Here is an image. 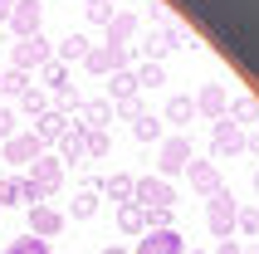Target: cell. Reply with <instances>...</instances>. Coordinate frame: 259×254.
<instances>
[{
  "label": "cell",
  "mask_w": 259,
  "mask_h": 254,
  "mask_svg": "<svg viewBox=\"0 0 259 254\" xmlns=\"http://www.w3.org/2000/svg\"><path fill=\"white\" fill-rule=\"evenodd\" d=\"M132 49H137V64H161V59L176 54V49H201V44H196V34H191L186 25L171 20V25H152Z\"/></svg>",
  "instance_id": "6da1fadb"
},
{
  "label": "cell",
  "mask_w": 259,
  "mask_h": 254,
  "mask_svg": "<svg viewBox=\"0 0 259 254\" xmlns=\"http://www.w3.org/2000/svg\"><path fill=\"white\" fill-rule=\"evenodd\" d=\"M196 161V142H191V132H166V137L157 142V176H186V166Z\"/></svg>",
  "instance_id": "7a4b0ae2"
},
{
  "label": "cell",
  "mask_w": 259,
  "mask_h": 254,
  "mask_svg": "<svg viewBox=\"0 0 259 254\" xmlns=\"http://www.w3.org/2000/svg\"><path fill=\"white\" fill-rule=\"evenodd\" d=\"M49 59H54V44L44 39V29H39V34H29V39H15L10 44V69H20V73L44 69Z\"/></svg>",
  "instance_id": "3957f363"
},
{
  "label": "cell",
  "mask_w": 259,
  "mask_h": 254,
  "mask_svg": "<svg viewBox=\"0 0 259 254\" xmlns=\"http://www.w3.org/2000/svg\"><path fill=\"white\" fill-rule=\"evenodd\" d=\"M235 215H240V200L230 191H215V196L205 200V225L215 240H235Z\"/></svg>",
  "instance_id": "277c9868"
},
{
  "label": "cell",
  "mask_w": 259,
  "mask_h": 254,
  "mask_svg": "<svg viewBox=\"0 0 259 254\" xmlns=\"http://www.w3.org/2000/svg\"><path fill=\"white\" fill-rule=\"evenodd\" d=\"M64 171H69V166H64V161H59L54 152H44L39 161L29 166V176H25V181L34 186V191H39L44 200H49V196H59V191H64Z\"/></svg>",
  "instance_id": "5b68a950"
},
{
  "label": "cell",
  "mask_w": 259,
  "mask_h": 254,
  "mask_svg": "<svg viewBox=\"0 0 259 254\" xmlns=\"http://www.w3.org/2000/svg\"><path fill=\"white\" fill-rule=\"evenodd\" d=\"M132 200L142 205V210H152V205H176V186L166 181V176H137V186H132Z\"/></svg>",
  "instance_id": "8992f818"
},
{
  "label": "cell",
  "mask_w": 259,
  "mask_h": 254,
  "mask_svg": "<svg viewBox=\"0 0 259 254\" xmlns=\"http://www.w3.org/2000/svg\"><path fill=\"white\" fill-rule=\"evenodd\" d=\"M64 225H69V215L59 210V205H49V200L29 205V235H34V240H59Z\"/></svg>",
  "instance_id": "52a82bcc"
},
{
  "label": "cell",
  "mask_w": 259,
  "mask_h": 254,
  "mask_svg": "<svg viewBox=\"0 0 259 254\" xmlns=\"http://www.w3.org/2000/svg\"><path fill=\"white\" fill-rule=\"evenodd\" d=\"M210 152H215V166L225 161V156H240L245 152V127H235L230 117L210 122Z\"/></svg>",
  "instance_id": "ba28073f"
},
{
  "label": "cell",
  "mask_w": 259,
  "mask_h": 254,
  "mask_svg": "<svg viewBox=\"0 0 259 254\" xmlns=\"http://www.w3.org/2000/svg\"><path fill=\"white\" fill-rule=\"evenodd\" d=\"M0 156H5L10 166H34V161L44 156V147H39L34 132H15L10 142H0Z\"/></svg>",
  "instance_id": "9c48e42d"
},
{
  "label": "cell",
  "mask_w": 259,
  "mask_h": 254,
  "mask_svg": "<svg viewBox=\"0 0 259 254\" xmlns=\"http://www.w3.org/2000/svg\"><path fill=\"white\" fill-rule=\"evenodd\" d=\"M10 34L15 39H29V34H39V25H44V5L39 0H15V10H10Z\"/></svg>",
  "instance_id": "30bf717a"
},
{
  "label": "cell",
  "mask_w": 259,
  "mask_h": 254,
  "mask_svg": "<svg viewBox=\"0 0 259 254\" xmlns=\"http://www.w3.org/2000/svg\"><path fill=\"white\" fill-rule=\"evenodd\" d=\"M132 254H186V235L181 230H147L132 244Z\"/></svg>",
  "instance_id": "8fae6325"
},
{
  "label": "cell",
  "mask_w": 259,
  "mask_h": 254,
  "mask_svg": "<svg viewBox=\"0 0 259 254\" xmlns=\"http://www.w3.org/2000/svg\"><path fill=\"white\" fill-rule=\"evenodd\" d=\"M191 103H196V117H205V122H220V117H225V108H230V93H225V83H205Z\"/></svg>",
  "instance_id": "7c38bea8"
},
{
  "label": "cell",
  "mask_w": 259,
  "mask_h": 254,
  "mask_svg": "<svg viewBox=\"0 0 259 254\" xmlns=\"http://www.w3.org/2000/svg\"><path fill=\"white\" fill-rule=\"evenodd\" d=\"M186 181H191V191H196V196H205V200L215 196V191H225L215 161H191V166H186Z\"/></svg>",
  "instance_id": "4fadbf2b"
},
{
  "label": "cell",
  "mask_w": 259,
  "mask_h": 254,
  "mask_svg": "<svg viewBox=\"0 0 259 254\" xmlns=\"http://www.w3.org/2000/svg\"><path fill=\"white\" fill-rule=\"evenodd\" d=\"M54 147H59L54 156L64 161V166H78V161H88V132H83L78 122H69V132H64Z\"/></svg>",
  "instance_id": "5bb4252c"
},
{
  "label": "cell",
  "mask_w": 259,
  "mask_h": 254,
  "mask_svg": "<svg viewBox=\"0 0 259 254\" xmlns=\"http://www.w3.org/2000/svg\"><path fill=\"white\" fill-rule=\"evenodd\" d=\"M73 122L83 127V132H108L113 127V103L108 98H83V108H78Z\"/></svg>",
  "instance_id": "9a60e30c"
},
{
  "label": "cell",
  "mask_w": 259,
  "mask_h": 254,
  "mask_svg": "<svg viewBox=\"0 0 259 254\" xmlns=\"http://www.w3.org/2000/svg\"><path fill=\"white\" fill-rule=\"evenodd\" d=\"M69 122H73L69 113H59V108H49L44 117H34V127H29V132H34V137H39V147L49 152V147H54V142L64 137V132H69Z\"/></svg>",
  "instance_id": "2e32d148"
},
{
  "label": "cell",
  "mask_w": 259,
  "mask_h": 254,
  "mask_svg": "<svg viewBox=\"0 0 259 254\" xmlns=\"http://www.w3.org/2000/svg\"><path fill=\"white\" fill-rule=\"evenodd\" d=\"M103 29H108V39H103V44H132V39H137V29H142V20H137L132 10H113V20H108Z\"/></svg>",
  "instance_id": "e0dca14e"
},
{
  "label": "cell",
  "mask_w": 259,
  "mask_h": 254,
  "mask_svg": "<svg viewBox=\"0 0 259 254\" xmlns=\"http://www.w3.org/2000/svg\"><path fill=\"white\" fill-rule=\"evenodd\" d=\"M161 122H171L176 132H191V122H196V103H191V93H176V98H166V113H161Z\"/></svg>",
  "instance_id": "ac0fdd59"
},
{
  "label": "cell",
  "mask_w": 259,
  "mask_h": 254,
  "mask_svg": "<svg viewBox=\"0 0 259 254\" xmlns=\"http://www.w3.org/2000/svg\"><path fill=\"white\" fill-rule=\"evenodd\" d=\"M117 230H122L127 240H142V235H147V210L137 205V200H127V205H117Z\"/></svg>",
  "instance_id": "d6986e66"
},
{
  "label": "cell",
  "mask_w": 259,
  "mask_h": 254,
  "mask_svg": "<svg viewBox=\"0 0 259 254\" xmlns=\"http://www.w3.org/2000/svg\"><path fill=\"white\" fill-rule=\"evenodd\" d=\"M225 117H230L235 127H245V132H249V127H259V98H249V93H245V98H230Z\"/></svg>",
  "instance_id": "ffe728a7"
},
{
  "label": "cell",
  "mask_w": 259,
  "mask_h": 254,
  "mask_svg": "<svg viewBox=\"0 0 259 254\" xmlns=\"http://www.w3.org/2000/svg\"><path fill=\"white\" fill-rule=\"evenodd\" d=\"M142 88H137V78H132V69H117V73H108V103H127V98H137Z\"/></svg>",
  "instance_id": "44dd1931"
},
{
  "label": "cell",
  "mask_w": 259,
  "mask_h": 254,
  "mask_svg": "<svg viewBox=\"0 0 259 254\" xmlns=\"http://www.w3.org/2000/svg\"><path fill=\"white\" fill-rule=\"evenodd\" d=\"M132 137L142 142V147H157V142L166 137V122H161L157 113H142V117H137V122H132Z\"/></svg>",
  "instance_id": "7402d4cb"
},
{
  "label": "cell",
  "mask_w": 259,
  "mask_h": 254,
  "mask_svg": "<svg viewBox=\"0 0 259 254\" xmlns=\"http://www.w3.org/2000/svg\"><path fill=\"white\" fill-rule=\"evenodd\" d=\"M132 186H137L132 171H113V176H103V191H108L117 205H127V200H132Z\"/></svg>",
  "instance_id": "603a6c76"
},
{
  "label": "cell",
  "mask_w": 259,
  "mask_h": 254,
  "mask_svg": "<svg viewBox=\"0 0 259 254\" xmlns=\"http://www.w3.org/2000/svg\"><path fill=\"white\" fill-rule=\"evenodd\" d=\"M83 54H88V34H64V39L54 44V59H59V64H78Z\"/></svg>",
  "instance_id": "cb8c5ba5"
},
{
  "label": "cell",
  "mask_w": 259,
  "mask_h": 254,
  "mask_svg": "<svg viewBox=\"0 0 259 254\" xmlns=\"http://www.w3.org/2000/svg\"><path fill=\"white\" fill-rule=\"evenodd\" d=\"M39 78H44V88H54V93H64V88H73V73H69V64H59V59H49L39 69Z\"/></svg>",
  "instance_id": "d4e9b609"
},
{
  "label": "cell",
  "mask_w": 259,
  "mask_h": 254,
  "mask_svg": "<svg viewBox=\"0 0 259 254\" xmlns=\"http://www.w3.org/2000/svg\"><path fill=\"white\" fill-rule=\"evenodd\" d=\"M78 64H83L93 78H108V73H113V59H108V49H103V44H88V54L78 59Z\"/></svg>",
  "instance_id": "484cf974"
},
{
  "label": "cell",
  "mask_w": 259,
  "mask_h": 254,
  "mask_svg": "<svg viewBox=\"0 0 259 254\" xmlns=\"http://www.w3.org/2000/svg\"><path fill=\"white\" fill-rule=\"evenodd\" d=\"M235 240H259V205H240V215H235Z\"/></svg>",
  "instance_id": "4316f807"
},
{
  "label": "cell",
  "mask_w": 259,
  "mask_h": 254,
  "mask_svg": "<svg viewBox=\"0 0 259 254\" xmlns=\"http://www.w3.org/2000/svg\"><path fill=\"white\" fill-rule=\"evenodd\" d=\"M29 83H34L29 73H20V69H0V98H20Z\"/></svg>",
  "instance_id": "83f0119b"
},
{
  "label": "cell",
  "mask_w": 259,
  "mask_h": 254,
  "mask_svg": "<svg viewBox=\"0 0 259 254\" xmlns=\"http://www.w3.org/2000/svg\"><path fill=\"white\" fill-rule=\"evenodd\" d=\"M20 113H29V117H44V113H49V93L29 83L25 93H20Z\"/></svg>",
  "instance_id": "f1b7e54d"
},
{
  "label": "cell",
  "mask_w": 259,
  "mask_h": 254,
  "mask_svg": "<svg viewBox=\"0 0 259 254\" xmlns=\"http://www.w3.org/2000/svg\"><path fill=\"white\" fill-rule=\"evenodd\" d=\"M5 205H25V176H0V210Z\"/></svg>",
  "instance_id": "f546056e"
},
{
  "label": "cell",
  "mask_w": 259,
  "mask_h": 254,
  "mask_svg": "<svg viewBox=\"0 0 259 254\" xmlns=\"http://www.w3.org/2000/svg\"><path fill=\"white\" fill-rule=\"evenodd\" d=\"M0 254H54L49 249V240H34V235H20V240H10Z\"/></svg>",
  "instance_id": "4dcf8cb0"
},
{
  "label": "cell",
  "mask_w": 259,
  "mask_h": 254,
  "mask_svg": "<svg viewBox=\"0 0 259 254\" xmlns=\"http://www.w3.org/2000/svg\"><path fill=\"white\" fill-rule=\"evenodd\" d=\"M69 215L73 220H93V215H98V191H78L73 205H69Z\"/></svg>",
  "instance_id": "1f68e13d"
},
{
  "label": "cell",
  "mask_w": 259,
  "mask_h": 254,
  "mask_svg": "<svg viewBox=\"0 0 259 254\" xmlns=\"http://www.w3.org/2000/svg\"><path fill=\"white\" fill-rule=\"evenodd\" d=\"M132 78H137V88H161L166 83V69H161V64H137Z\"/></svg>",
  "instance_id": "d6a6232c"
},
{
  "label": "cell",
  "mask_w": 259,
  "mask_h": 254,
  "mask_svg": "<svg viewBox=\"0 0 259 254\" xmlns=\"http://www.w3.org/2000/svg\"><path fill=\"white\" fill-rule=\"evenodd\" d=\"M142 113H147V98H142V93L127 98V103H113V122H137Z\"/></svg>",
  "instance_id": "836d02e7"
},
{
  "label": "cell",
  "mask_w": 259,
  "mask_h": 254,
  "mask_svg": "<svg viewBox=\"0 0 259 254\" xmlns=\"http://www.w3.org/2000/svg\"><path fill=\"white\" fill-rule=\"evenodd\" d=\"M147 230H176V205H152L147 210Z\"/></svg>",
  "instance_id": "e575fe53"
},
{
  "label": "cell",
  "mask_w": 259,
  "mask_h": 254,
  "mask_svg": "<svg viewBox=\"0 0 259 254\" xmlns=\"http://www.w3.org/2000/svg\"><path fill=\"white\" fill-rule=\"evenodd\" d=\"M113 156V132H88V161Z\"/></svg>",
  "instance_id": "d590c367"
},
{
  "label": "cell",
  "mask_w": 259,
  "mask_h": 254,
  "mask_svg": "<svg viewBox=\"0 0 259 254\" xmlns=\"http://www.w3.org/2000/svg\"><path fill=\"white\" fill-rule=\"evenodd\" d=\"M15 132H20V122H15V108H0V142H10Z\"/></svg>",
  "instance_id": "8d00e7d4"
},
{
  "label": "cell",
  "mask_w": 259,
  "mask_h": 254,
  "mask_svg": "<svg viewBox=\"0 0 259 254\" xmlns=\"http://www.w3.org/2000/svg\"><path fill=\"white\" fill-rule=\"evenodd\" d=\"M147 20H152V25H171V15H166V5H161V0H152V10H147Z\"/></svg>",
  "instance_id": "74e56055"
},
{
  "label": "cell",
  "mask_w": 259,
  "mask_h": 254,
  "mask_svg": "<svg viewBox=\"0 0 259 254\" xmlns=\"http://www.w3.org/2000/svg\"><path fill=\"white\" fill-rule=\"evenodd\" d=\"M245 152L259 156V127H249V132H245Z\"/></svg>",
  "instance_id": "f35d334b"
},
{
  "label": "cell",
  "mask_w": 259,
  "mask_h": 254,
  "mask_svg": "<svg viewBox=\"0 0 259 254\" xmlns=\"http://www.w3.org/2000/svg\"><path fill=\"white\" fill-rule=\"evenodd\" d=\"M215 254H245V244H240V240H220Z\"/></svg>",
  "instance_id": "ab89813d"
},
{
  "label": "cell",
  "mask_w": 259,
  "mask_h": 254,
  "mask_svg": "<svg viewBox=\"0 0 259 254\" xmlns=\"http://www.w3.org/2000/svg\"><path fill=\"white\" fill-rule=\"evenodd\" d=\"M98 254H132V249H127V244H122V240H113V244H103Z\"/></svg>",
  "instance_id": "60d3db41"
},
{
  "label": "cell",
  "mask_w": 259,
  "mask_h": 254,
  "mask_svg": "<svg viewBox=\"0 0 259 254\" xmlns=\"http://www.w3.org/2000/svg\"><path fill=\"white\" fill-rule=\"evenodd\" d=\"M10 10H15V0H0V25L10 20Z\"/></svg>",
  "instance_id": "b9f144b4"
},
{
  "label": "cell",
  "mask_w": 259,
  "mask_h": 254,
  "mask_svg": "<svg viewBox=\"0 0 259 254\" xmlns=\"http://www.w3.org/2000/svg\"><path fill=\"white\" fill-rule=\"evenodd\" d=\"M88 5H98V10H117V0H88Z\"/></svg>",
  "instance_id": "7bdbcfd3"
},
{
  "label": "cell",
  "mask_w": 259,
  "mask_h": 254,
  "mask_svg": "<svg viewBox=\"0 0 259 254\" xmlns=\"http://www.w3.org/2000/svg\"><path fill=\"white\" fill-rule=\"evenodd\" d=\"M245 254H259V240H249V244H245Z\"/></svg>",
  "instance_id": "ee69618b"
},
{
  "label": "cell",
  "mask_w": 259,
  "mask_h": 254,
  "mask_svg": "<svg viewBox=\"0 0 259 254\" xmlns=\"http://www.w3.org/2000/svg\"><path fill=\"white\" fill-rule=\"evenodd\" d=\"M249 181H254V191H259V166H254V176H249Z\"/></svg>",
  "instance_id": "f6af8a7d"
},
{
  "label": "cell",
  "mask_w": 259,
  "mask_h": 254,
  "mask_svg": "<svg viewBox=\"0 0 259 254\" xmlns=\"http://www.w3.org/2000/svg\"><path fill=\"white\" fill-rule=\"evenodd\" d=\"M186 254H201V249H186Z\"/></svg>",
  "instance_id": "bcb514c9"
},
{
  "label": "cell",
  "mask_w": 259,
  "mask_h": 254,
  "mask_svg": "<svg viewBox=\"0 0 259 254\" xmlns=\"http://www.w3.org/2000/svg\"><path fill=\"white\" fill-rule=\"evenodd\" d=\"M0 215H5V210H0Z\"/></svg>",
  "instance_id": "7dc6e473"
}]
</instances>
